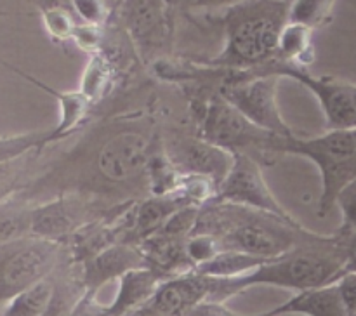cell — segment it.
Returning a JSON list of instances; mask_svg holds the SVG:
<instances>
[{"instance_id":"6da1fadb","label":"cell","mask_w":356,"mask_h":316,"mask_svg":"<svg viewBox=\"0 0 356 316\" xmlns=\"http://www.w3.org/2000/svg\"><path fill=\"white\" fill-rule=\"evenodd\" d=\"M344 242L339 233L330 236L313 233L289 252L268 259L249 274L233 280L214 278L212 302H226L252 287H277L292 292L336 283L344 274Z\"/></svg>"},{"instance_id":"7a4b0ae2","label":"cell","mask_w":356,"mask_h":316,"mask_svg":"<svg viewBox=\"0 0 356 316\" xmlns=\"http://www.w3.org/2000/svg\"><path fill=\"white\" fill-rule=\"evenodd\" d=\"M193 233L216 236L221 249L263 259L282 256L313 235L298 221L214 200L200 205Z\"/></svg>"},{"instance_id":"3957f363","label":"cell","mask_w":356,"mask_h":316,"mask_svg":"<svg viewBox=\"0 0 356 316\" xmlns=\"http://www.w3.org/2000/svg\"><path fill=\"white\" fill-rule=\"evenodd\" d=\"M291 3L292 0H243L222 9L225 45L207 66L247 72L275 61Z\"/></svg>"},{"instance_id":"277c9868","label":"cell","mask_w":356,"mask_h":316,"mask_svg":"<svg viewBox=\"0 0 356 316\" xmlns=\"http://www.w3.org/2000/svg\"><path fill=\"white\" fill-rule=\"evenodd\" d=\"M273 155H299L316 165L322 179L318 215L325 217L336 205V197L346 184L356 179V128L327 131L315 138L294 134L278 135Z\"/></svg>"},{"instance_id":"5b68a950","label":"cell","mask_w":356,"mask_h":316,"mask_svg":"<svg viewBox=\"0 0 356 316\" xmlns=\"http://www.w3.org/2000/svg\"><path fill=\"white\" fill-rule=\"evenodd\" d=\"M197 134L232 155H247L259 163H273L270 158H275L273 144L278 135L256 127L219 94L200 103Z\"/></svg>"},{"instance_id":"8992f818","label":"cell","mask_w":356,"mask_h":316,"mask_svg":"<svg viewBox=\"0 0 356 316\" xmlns=\"http://www.w3.org/2000/svg\"><path fill=\"white\" fill-rule=\"evenodd\" d=\"M280 80V76L256 69L232 72L229 78L219 87L218 94L256 127L287 138L294 134V131L282 117L278 106Z\"/></svg>"},{"instance_id":"52a82bcc","label":"cell","mask_w":356,"mask_h":316,"mask_svg":"<svg viewBox=\"0 0 356 316\" xmlns=\"http://www.w3.org/2000/svg\"><path fill=\"white\" fill-rule=\"evenodd\" d=\"M61 253V242L24 236L0 245V308L31 285L49 278Z\"/></svg>"},{"instance_id":"ba28073f","label":"cell","mask_w":356,"mask_h":316,"mask_svg":"<svg viewBox=\"0 0 356 316\" xmlns=\"http://www.w3.org/2000/svg\"><path fill=\"white\" fill-rule=\"evenodd\" d=\"M115 13L143 61L155 65L163 59L174 33V10L167 0H122Z\"/></svg>"},{"instance_id":"9c48e42d","label":"cell","mask_w":356,"mask_h":316,"mask_svg":"<svg viewBox=\"0 0 356 316\" xmlns=\"http://www.w3.org/2000/svg\"><path fill=\"white\" fill-rule=\"evenodd\" d=\"M256 72L292 78L305 85L322 108L327 131L356 128V83L329 75H313L306 68L285 65L277 59Z\"/></svg>"},{"instance_id":"30bf717a","label":"cell","mask_w":356,"mask_h":316,"mask_svg":"<svg viewBox=\"0 0 356 316\" xmlns=\"http://www.w3.org/2000/svg\"><path fill=\"white\" fill-rule=\"evenodd\" d=\"M211 200L264 212V214L277 215L287 221H296L268 186L261 163L247 155H233L229 172L216 188Z\"/></svg>"},{"instance_id":"8fae6325","label":"cell","mask_w":356,"mask_h":316,"mask_svg":"<svg viewBox=\"0 0 356 316\" xmlns=\"http://www.w3.org/2000/svg\"><path fill=\"white\" fill-rule=\"evenodd\" d=\"M153 141L143 131L124 128L104 139L96 151V170L108 183H127L148 174Z\"/></svg>"},{"instance_id":"7c38bea8","label":"cell","mask_w":356,"mask_h":316,"mask_svg":"<svg viewBox=\"0 0 356 316\" xmlns=\"http://www.w3.org/2000/svg\"><path fill=\"white\" fill-rule=\"evenodd\" d=\"M162 151L176 172L183 177H197L219 186L229 167L233 155L198 134H174L162 144Z\"/></svg>"},{"instance_id":"4fadbf2b","label":"cell","mask_w":356,"mask_h":316,"mask_svg":"<svg viewBox=\"0 0 356 316\" xmlns=\"http://www.w3.org/2000/svg\"><path fill=\"white\" fill-rule=\"evenodd\" d=\"M214 278L204 276L197 271L167 278L156 288L148 304L138 313L152 316H184L202 302L211 301Z\"/></svg>"},{"instance_id":"5bb4252c","label":"cell","mask_w":356,"mask_h":316,"mask_svg":"<svg viewBox=\"0 0 356 316\" xmlns=\"http://www.w3.org/2000/svg\"><path fill=\"white\" fill-rule=\"evenodd\" d=\"M82 266L83 292L96 295L106 283L118 280L127 271L143 267L146 264L139 245L118 242L97 252L90 259L83 260Z\"/></svg>"},{"instance_id":"9a60e30c","label":"cell","mask_w":356,"mask_h":316,"mask_svg":"<svg viewBox=\"0 0 356 316\" xmlns=\"http://www.w3.org/2000/svg\"><path fill=\"white\" fill-rule=\"evenodd\" d=\"M87 205L79 198L61 197L33 207L31 235L59 242L65 236L86 228Z\"/></svg>"},{"instance_id":"2e32d148","label":"cell","mask_w":356,"mask_h":316,"mask_svg":"<svg viewBox=\"0 0 356 316\" xmlns=\"http://www.w3.org/2000/svg\"><path fill=\"white\" fill-rule=\"evenodd\" d=\"M350 316L337 283L294 292L292 297L261 316Z\"/></svg>"},{"instance_id":"e0dca14e","label":"cell","mask_w":356,"mask_h":316,"mask_svg":"<svg viewBox=\"0 0 356 316\" xmlns=\"http://www.w3.org/2000/svg\"><path fill=\"white\" fill-rule=\"evenodd\" d=\"M117 281V294L104 308L106 316H131L132 313L148 304L163 280L148 266H143L127 271Z\"/></svg>"},{"instance_id":"ac0fdd59","label":"cell","mask_w":356,"mask_h":316,"mask_svg":"<svg viewBox=\"0 0 356 316\" xmlns=\"http://www.w3.org/2000/svg\"><path fill=\"white\" fill-rule=\"evenodd\" d=\"M277 61L308 69V66H312L315 61L312 28L289 21L278 38Z\"/></svg>"},{"instance_id":"d6986e66","label":"cell","mask_w":356,"mask_h":316,"mask_svg":"<svg viewBox=\"0 0 356 316\" xmlns=\"http://www.w3.org/2000/svg\"><path fill=\"white\" fill-rule=\"evenodd\" d=\"M266 260L268 259H263V257L250 256V253L238 252V250L221 249L211 260L198 266L195 271L209 278L233 280V278L245 276Z\"/></svg>"},{"instance_id":"ffe728a7","label":"cell","mask_w":356,"mask_h":316,"mask_svg":"<svg viewBox=\"0 0 356 316\" xmlns=\"http://www.w3.org/2000/svg\"><path fill=\"white\" fill-rule=\"evenodd\" d=\"M54 295L56 287L49 278H45L10 299L0 311V316H45L51 309Z\"/></svg>"},{"instance_id":"44dd1931","label":"cell","mask_w":356,"mask_h":316,"mask_svg":"<svg viewBox=\"0 0 356 316\" xmlns=\"http://www.w3.org/2000/svg\"><path fill=\"white\" fill-rule=\"evenodd\" d=\"M31 210L17 194L0 201V245L31 235Z\"/></svg>"},{"instance_id":"7402d4cb","label":"cell","mask_w":356,"mask_h":316,"mask_svg":"<svg viewBox=\"0 0 356 316\" xmlns=\"http://www.w3.org/2000/svg\"><path fill=\"white\" fill-rule=\"evenodd\" d=\"M111 80H113V65L103 51H97L90 54L89 63L83 69L79 92L92 104L106 96Z\"/></svg>"},{"instance_id":"603a6c76","label":"cell","mask_w":356,"mask_h":316,"mask_svg":"<svg viewBox=\"0 0 356 316\" xmlns=\"http://www.w3.org/2000/svg\"><path fill=\"white\" fill-rule=\"evenodd\" d=\"M45 89L51 90L49 87H45ZM51 94L58 97L59 103V120L58 125L52 128L54 139L59 141V139L66 138L79 127V124L87 115L90 103L79 90H75V92H56V90H51Z\"/></svg>"},{"instance_id":"cb8c5ba5","label":"cell","mask_w":356,"mask_h":316,"mask_svg":"<svg viewBox=\"0 0 356 316\" xmlns=\"http://www.w3.org/2000/svg\"><path fill=\"white\" fill-rule=\"evenodd\" d=\"M51 141H56L52 128L26 132V134L2 135L0 138V163L19 158V156L28 155V153L40 151Z\"/></svg>"},{"instance_id":"d4e9b609","label":"cell","mask_w":356,"mask_h":316,"mask_svg":"<svg viewBox=\"0 0 356 316\" xmlns=\"http://www.w3.org/2000/svg\"><path fill=\"white\" fill-rule=\"evenodd\" d=\"M337 0H292L289 21L312 28H322L332 21Z\"/></svg>"},{"instance_id":"484cf974","label":"cell","mask_w":356,"mask_h":316,"mask_svg":"<svg viewBox=\"0 0 356 316\" xmlns=\"http://www.w3.org/2000/svg\"><path fill=\"white\" fill-rule=\"evenodd\" d=\"M42 23H44L45 31L49 37L56 42L72 40L73 31L76 28V17L70 10L68 6L54 3V6L40 7Z\"/></svg>"},{"instance_id":"4316f807","label":"cell","mask_w":356,"mask_h":316,"mask_svg":"<svg viewBox=\"0 0 356 316\" xmlns=\"http://www.w3.org/2000/svg\"><path fill=\"white\" fill-rule=\"evenodd\" d=\"M35 153H28V155L19 156V158L0 163V201L14 197L23 188H26L24 186V183H26L24 179L30 172V156H33Z\"/></svg>"},{"instance_id":"83f0119b","label":"cell","mask_w":356,"mask_h":316,"mask_svg":"<svg viewBox=\"0 0 356 316\" xmlns=\"http://www.w3.org/2000/svg\"><path fill=\"white\" fill-rule=\"evenodd\" d=\"M68 7L80 23L103 26L108 23L113 10L106 0H68Z\"/></svg>"},{"instance_id":"f1b7e54d","label":"cell","mask_w":356,"mask_h":316,"mask_svg":"<svg viewBox=\"0 0 356 316\" xmlns=\"http://www.w3.org/2000/svg\"><path fill=\"white\" fill-rule=\"evenodd\" d=\"M221 250L218 238L211 235H200V233H193L186 238L184 242V252H186L188 260L193 266V271L198 266L205 264L207 260H211L216 253Z\"/></svg>"},{"instance_id":"f546056e","label":"cell","mask_w":356,"mask_h":316,"mask_svg":"<svg viewBox=\"0 0 356 316\" xmlns=\"http://www.w3.org/2000/svg\"><path fill=\"white\" fill-rule=\"evenodd\" d=\"M343 215V222L337 233L356 231V179L343 188L336 197V205Z\"/></svg>"},{"instance_id":"4dcf8cb0","label":"cell","mask_w":356,"mask_h":316,"mask_svg":"<svg viewBox=\"0 0 356 316\" xmlns=\"http://www.w3.org/2000/svg\"><path fill=\"white\" fill-rule=\"evenodd\" d=\"M72 40L75 42L79 49L89 52V54H94V52L101 51V44H103V26L79 23L75 31H73Z\"/></svg>"},{"instance_id":"1f68e13d","label":"cell","mask_w":356,"mask_h":316,"mask_svg":"<svg viewBox=\"0 0 356 316\" xmlns=\"http://www.w3.org/2000/svg\"><path fill=\"white\" fill-rule=\"evenodd\" d=\"M104 308L106 306L99 304L96 301V295L83 292L82 297H79V301L73 304L68 316H106L104 315Z\"/></svg>"},{"instance_id":"d6a6232c","label":"cell","mask_w":356,"mask_h":316,"mask_svg":"<svg viewBox=\"0 0 356 316\" xmlns=\"http://www.w3.org/2000/svg\"><path fill=\"white\" fill-rule=\"evenodd\" d=\"M336 283L350 316H356V273H344Z\"/></svg>"},{"instance_id":"836d02e7","label":"cell","mask_w":356,"mask_h":316,"mask_svg":"<svg viewBox=\"0 0 356 316\" xmlns=\"http://www.w3.org/2000/svg\"><path fill=\"white\" fill-rule=\"evenodd\" d=\"M184 316H238V315H235L233 311H229V309L226 308L225 302L207 301V302H202V304H198L197 308H193L190 313H186Z\"/></svg>"},{"instance_id":"e575fe53","label":"cell","mask_w":356,"mask_h":316,"mask_svg":"<svg viewBox=\"0 0 356 316\" xmlns=\"http://www.w3.org/2000/svg\"><path fill=\"white\" fill-rule=\"evenodd\" d=\"M344 242V273H356V231L355 233H339Z\"/></svg>"},{"instance_id":"d590c367","label":"cell","mask_w":356,"mask_h":316,"mask_svg":"<svg viewBox=\"0 0 356 316\" xmlns=\"http://www.w3.org/2000/svg\"><path fill=\"white\" fill-rule=\"evenodd\" d=\"M238 2H243V0H197V2L193 3V7H197V9H207V10H222L226 9V7L229 6H235V3Z\"/></svg>"},{"instance_id":"8d00e7d4","label":"cell","mask_w":356,"mask_h":316,"mask_svg":"<svg viewBox=\"0 0 356 316\" xmlns=\"http://www.w3.org/2000/svg\"><path fill=\"white\" fill-rule=\"evenodd\" d=\"M35 3H37L38 9H40V7H45V6H54V3L68 6V0H35Z\"/></svg>"},{"instance_id":"74e56055","label":"cell","mask_w":356,"mask_h":316,"mask_svg":"<svg viewBox=\"0 0 356 316\" xmlns=\"http://www.w3.org/2000/svg\"><path fill=\"white\" fill-rule=\"evenodd\" d=\"M106 2H108V6L111 7V10H113V14H115V10L118 9V6L122 3V0H106Z\"/></svg>"},{"instance_id":"f35d334b","label":"cell","mask_w":356,"mask_h":316,"mask_svg":"<svg viewBox=\"0 0 356 316\" xmlns=\"http://www.w3.org/2000/svg\"><path fill=\"white\" fill-rule=\"evenodd\" d=\"M167 3H169V7H170V9H172L174 13H176V9H177V7L181 6V0H167Z\"/></svg>"},{"instance_id":"ab89813d","label":"cell","mask_w":356,"mask_h":316,"mask_svg":"<svg viewBox=\"0 0 356 316\" xmlns=\"http://www.w3.org/2000/svg\"><path fill=\"white\" fill-rule=\"evenodd\" d=\"M183 2L190 3V6H191V7H193V3H195V2H197V0H181V3H183Z\"/></svg>"},{"instance_id":"60d3db41","label":"cell","mask_w":356,"mask_h":316,"mask_svg":"<svg viewBox=\"0 0 356 316\" xmlns=\"http://www.w3.org/2000/svg\"><path fill=\"white\" fill-rule=\"evenodd\" d=\"M131 316H152V315H143V313H138V311H136V313H132Z\"/></svg>"},{"instance_id":"b9f144b4","label":"cell","mask_w":356,"mask_h":316,"mask_svg":"<svg viewBox=\"0 0 356 316\" xmlns=\"http://www.w3.org/2000/svg\"><path fill=\"white\" fill-rule=\"evenodd\" d=\"M254 316H261V315H254Z\"/></svg>"}]
</instances>
